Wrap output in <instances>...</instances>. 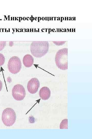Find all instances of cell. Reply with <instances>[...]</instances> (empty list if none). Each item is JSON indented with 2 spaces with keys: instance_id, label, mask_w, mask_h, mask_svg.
<instances>
[{
  "instance_id": "cell-1",
  "label": "cell",
  "mask_w": 92,
  "mask_h": 139,
  "mask_svg": "<svg viewBox=\"0 0 92 139\" xmlns=\"http://www.w3.org/2000/svg\"><path fill=\"white\" fill-rule=\"evenodd\" d=\"M49 45L47 41H33L30 45L31 53L34 57L40 58L48 52Z\"/></svg>"
},
{
  "instance_id": "cell-2",
  "label": "cell",
  "mask_w": 92,
  "mask_h": 139,
  "mask_svg": "<svg viewBox=\"0 0 92 139\" xmlns=\"http://www.w3.org/2000/svg\"><path fill=\"white\" fill-rule=\"evenodd\" d=\"M68 49L64 48L57 52L55 57V61L57 67L61 70L68 69Z\"/></svg>"
},
{
  "instance_id": "cell-3",
  "label": "cell",
  "mask_w": 92,
  "mask_h": 139,
  "mask_svg": "<svg viewBox=\"0 0 92 139\" xmlns=\"http://www.w3.org/2000/svg\"><path fill=\"white\" fill-rule=\"evenodd\" d=\"M16 115L14 110L10 108H7L3 111L2 119L4 124L7 126H12L15 123Z\"/></svg>"
},
{
  "instance_id": "cell-4",
  "label": "cell",
  "mask_w": 92,
  "mask_h": 139,
  "mask_svg": "<svg viewBox=\"0 0 92 139\" xmlns=\"http://www.w3.org/2000/svg\"><path fill=\"white\" fill-rule=\"evenodd\" d=\"M7 67L9 72L13 74H16L20 71L21 63L20 59L16 56H13L9 60Z\"/></svg>"
},
{
  "instance_id": "cell-5",
  "label": "cell",
  "mask_w": 92,
  "mask_h": 139,
  "mask_svg": "<svg viewBox=\"0 0 92 139\" xmlns=\"http://www.w3.org/2000/svg\"><path fill=\"white\" fill-rule=\"evenodd\" d=\"M12 95L17 101H21L25 98L26 93L24 87L20 84H17L13 87L12 91Z\"/></svg>"
},
{
  "instance_id": "cell-6",
  "label": "cell",
  "mask_w": 92,
  "mask_h": 139,
  "mask_svg": "<svg viewBox=\"0 0 92 139\" xmlns=\"http://www.w3.org/2000/svg\"><path fill=\"white\" fill-rule=\"evenodd\" d=\"M40 85V82L36 78H33L31 79L28 83V90L30 93L34 94L38 91Z\"/></svg>"
},
{
  "instance_id": "cell-7",
  "label": "cell",
  "mask_w": 92,
  "mask_h": 139,
  "mask_svg": "<svg viewBox=\"0 0 92 139\" xmlns=\"http://www.w3.org/2000/svg\"><path fill=\"white\" fill-rule=\"evenodd\" d=\"M39 94L40 98L43 100H48L51 95V91L47 87H43L40 90Z\"/></svg>"
},
{
  "instance_id": "cell-8",
  "label": "cell",
  "mask_w": 92,
  "mask_h": 139,
  "mask_svg": "<svg viewBox=\"0 0 92 139\" xmlns=\"http://www.w3.org/2000/svg\"><path fill=\"white\" fill-rule=\"evenodd\" d=\"M23 63L24 66L27 67H31L34 63V59L30 54H27L23 57Z\"/></svg>"
},
{
  "instance_id": "cell-9",
  "label": "cell",
  "mask_w": 92,
  "mask_h": 139,
  "mask_svg": "<svg viewBox=\"0 0 92 139\" xmlns=\"http://www.w3.org/2000/svg\"><path fill=\"white\" fill-rule=\"evenodd\" d=\"M68 119H64L61 122L60 124V129H68Z\"/></svg>"
},
{
  "instance_id": "cell-10",
  "label": "cell",
  "mask_w": 92,
  "mask_h": 139,
  "mask_svg": "<svg viewBox=\"0 0 92 139\" xmlns=\"http://www.w3.org/2000/svg\"><path fill=\"white\" fill-rule=\"evenodd\" d=\"M5 58L3 55L0 53V66L3 65L4 63Z\"/></svg>"
},
{
  "instance_id": "cell-11",
  "label": "cell",
  "mask_w": 92,
  "mask_h": 139,
  "mask_svg": "<svg viewBox=\"0 0 92 139\" xmlns=\"http://www.w3.org/2000/svg\"><path fill=\"white\" fill-rule=\"evenodd\" d=\"M6 42L0 41V51L2 50L6 46Z\"/></svg>"
},
{
  "instance_id": "cell-12",
  "label": "cell",
  "mask_w": 92,
  "mask_h": 139,
  "mask_svg": "<svg viewBox=\"0 0 92 139\" xmlns=\"http://www.w3.org/2000/svg\"><path fill=\"white\" fill-rule=\"evenodd\" d=\"M53 42L55 45L57 46L62 45L64 44L66 42L65 41H53Z\"/></svg>"
},
{
  "instance_id": "cell-13",
  "label": "cell",
  "mask_w": 92,
  "mask_h": 139,
  "mask_svg": "<svg viewBox=\"0 0 92 139\" xmlns=\"http://www.w3.org/2000/svg\"><path fill=\"white\" fill-rule=\"evenodd\" d=\"M3 87V84L1 81L0 80V92L2 90Z\"/></svg>"
}]
</instances>
